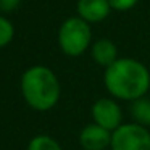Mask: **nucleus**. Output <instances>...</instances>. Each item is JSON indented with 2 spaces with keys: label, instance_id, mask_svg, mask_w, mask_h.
<instances>
[{
  "label": "nucleus",
  "instance_id": "obj_1",
  "mask_svg": "<svg viewBox=\"0 0 150 150\" xmlns=\"http://www.w3.org/2000/svg\"><path fill=\"white\" fill-rule=\"evenodd\" d=\"M103 84L113 98L132 102L149 92L150 71L136 58H118L105 68Z\"/></svg>",
  "mask_w": 150,
  "mask_h": 150
},
{
  "label": "nucleus",
  "instance_id": "obj_2",
  "mask_svg": "<svg viewBox=\"0 0 150 150\" xmlns=\"http://www.w3.org/2000/svg\"><path fill=\"white\" fill-rule=\"evenodd\" d=\"M21 95L33 110L49 111L58 103L62 87L57 74L44 65L29 66L21 74Z\"/></svg>",
  "mask_w": 150,
  "mask_h": 150
},
{
  "label": "nucleus",
  "instance_id": "obj_3",
  "mask_svg": "<svg viewBox=\"0 0 150 150\" xmlns=\"http://www.w3.org/2000/svg\"><path fill=\"white\" fill-rule=\"evenodd\" d=\"M58 45L68 57H81L92 45L91 24L81 16H69L62 23L58 29Z\"/></svg>",
  "mask_w": 150,
  "mask_h": 150
},
{
  "label": "nucleus",
  "instance_id": "obj_4",
  "mask_svg": "<svg viewBox=\"0 0 150 150\" xmlns=\"http://www.w3.org/2000/svg\"><path fill=\"white\" fill-rule=\"evenodd\" d=\"M111 150H150V131L139 123H123L111 131Z\"/></svg>",
  "mask_w": 150,
  "mask_h": 150
},
{
  "label": "nucleus",
  "instance_id": "obj_5",
  "mask_svg": "<svg viewBox=\"0 0 150 150\" xmlns=\"http://www.w3.org/2000/svg\"><path fill=\"white\" fill-rule=\"evenodd\" d=\"M92 121L100 124L108 131H115L120 124H123V110L115 98L103 97L94 102L91 108Z\"/></svg>",
  "mask_w": 150,
  "mask_h": 150
},
{
  "label": "nucleus",
  "instance_id": "obj_6",
  "mask_svg": "<svg viewBox=\"0 0 150 150\" xmlns=\"http://www.w3.org/2000/svg\"><path fill=\"white\" fill-rule=\"evenodd\" d=\"M111 142V131L94 123L84 126L79 132V145L84 150H107Z\"/></svg>",
  "mask_w": 150,
  "mask_h": 150
},
{
  "label": "nucleus",
  "instance_id": "obj_7",
  "mask_svg": "<svg viewBox=\"0 0 150 150\" xmlns=\"http://www.w3.org/2000/svg\"><path fill=\"white\" fill-rule=\"evenodd\" d=\"M78 16H81L89 24L100 23L110 15L111 5L108 0H78L76 4Z\"/></svg>",
  "mask_w": 150,
  "mask_h": 150
},
{
  "label": "nucleus",
  "instance_id": "obj_8",
  "mask_svg": "<svg viewBox=\"0 0 150 150\" xmlns=\"http://www.w3.org/2000/svg\"><path fill=\"white\" fill-rule=\"evenodd\" d=\"M91 55H92V60L98 66L107 68V66H110L113 62L118 60V47L110 39H105L103 37V39H98L95 42H92Z\"/></svg>",
  "mask_w": 150,
  "mask_h": 150
},
{
  "label": "nucleus",
  "instance_id": "obj_9",
  "mask_svg": "<svg viewBox=\"0 0 150 150\" xmlns=\"http://www.w3.org/2000/svg\"><path fill=\"white\" fill-rule=\"evenodd\" d=\"M131 116L142 126H150V98L145 95L131 102Z\"/></svg>",
  "mask_w": 150,
  "mask_h": 150
},
{
  "label": "nucleus",
  "instance_id": "obj_10",
  "mask_svg": "<svg viewBox=\"0 0 150 150\" xmlns=\"http://www.w3.org/2000/svg\"><path fill=\"white\" fill-rule=\"evenodd\" d=\"M26 150H63L60 142L47 134H37L28 142Z\"/></svg>",
  "mask_w": 150,
  "mask_h": 150
},
{
  "label": "nucleus",
  "instance_id": "obj_11",
  "mask_svg": "<svg viewBox=\"0 0 150 150\" xmlns=\"http://www.w3.org/2000/svg\"><path fill=\"white\" fill-rule=\"evenodd\" d=\"M15 37V26L4 13H0V49L7 47Z\"/></svg>",
  "mask_w": 150,
  "mask_h": 150
},
{
  "label": "nucleus",
  "instance_id": "obj_12",
  "mask_svg": "<svg viewBox=\"0 0 150 150\" xmlns=\"http://www.w3.org/2000/svg\"><path fill=\"white\" fill-rule=\"evenodd\" d=\"M108 2H110V5H111V10L127 11V10L136 7L139 0H108Z\"/></svg>",
  "mask_w": 150,
  "mask_h": 150
},
{
  "label": "nucleus",
  "instance_id": "obj_13",
  "mask_svg": "<svg viewBox=\"0 0 150 150\" xmlns=\"http://www.w3.org/2000/svg\"><path fill=\"white\" fill-rule=\"evenodd\" d=\"M21 5V0H0V13H11Z\"/></svg>",
  "mask_w": 150,
  "mask_h": 150
}]
</instances>
